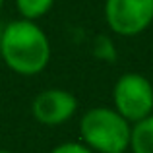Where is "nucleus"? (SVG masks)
<instances>
[{
    "label": "nucleus",
    "mask_w": 153,
    "mask_h": 153,
    "mask_svg": "<svg viewBox=\"0 0 153 153\" xmlns=\"http://www.w3.org/2000/svg\"><path fill=\"white\" fill-rule=\"evenodd\" d=\"M51 39L37 22H8L0 37V58L18 76H37L49 66Z\"/></svg>",
    "instance_id": "nucleus-1"
},
{
    "label": "nucleus",
    "mask_w": 153,
    "mask_h": 153,
    "mask_svg": "<svg viewBox=\"0 0 153 153\" xmlns=\"http://www.w3.org/2000/svg\"><path fill=\"white\" fill-rule=\"evenodd\" d=\"M132 124L112 107H93L79 118V136L93 153H118L130 147Z\"/></svg>",
    "instance_id": "nucleus-2"
},
{
    "label": "nucleus",
    "mask_w": 153,
    "mask_h": 153,
    "mask_svg": "<svg viewBox=\"0 0 153 153\" xmlns=\"http://www.w3.org/2000/svg\"><path fill=\"white\" fill-rule=\"evenodd\" d=\"M112 108L130 124L153 114V83L143 74L126 72L114 82Z\"/></svg>",
    "instance_id": "nucleus-3"
},
{
    "label": "nucleus",
    "mask_w": 153,
    "mask_h": 153,
    "mask_svg": "<svg viewBox=\"0 0 153 153\" xmlns=\"http://www.w3.org/2000/svg\"><path fill=\"white\" fill-rule=\"evenodd\" d=\"M105 23L120 37H138L153 23V0H105Z\"/></svg>",
    "instance_id": "nucleus-4"
},
{
    "label": "nucleus",
    "mask_w": 153,
    "mask_h": 153,
    "mask_svg": "<svg viewBox=\"0 0 153 153\" xmlns=\"http://www.w3.org/2000/svg\"><path fill=\"white\" fill-rule=\"evenodd\" d=\"M78 111V99L72 91L51 87L43 89L35 95L31 103L33 118L43 126H60L72 120V116Z\"/></svg>",
    "instance_id": "nucleus-5"
},
{
    "label": "nucleus",
    "mask_w": 153,
    "mask_h": 153,
    "mask_svg": "<svg viewBox=\"0 0 153 153\" xmlns=\"http://www.w3.org/2000/svg\"><path fill=\"white\" fill-rule=\"evenodd\" d=\"M128 149L132 153H153V114L132 124Z\"/></svg>",
    "instance_id": "nucleus-6"
},
{
    "label": "nucleus",
    "mask_w": 153,
    "mask_h": 153,
    "mask_svg": "<svg viewBox=\"0 0 153 153\" xmlns=\"http://www.w3.org/2000/svg\"><path fill=\"white\" fill-rule=\"evenodd\" d=\"M52 6H54V0H16V10L19 18L29 19V22L45 18L52 10Z\"/></svg>",
    "instance_id": "nucleus-7"
},
{
    "label": "nucleus",
    "mask_w": 153,
    "mask_h": 153,
    "mask_svg": "<svg viewBox=\"0 0 153 153\" xmlns=\"http://www.w3.org/2000/svg\"><path fill=\"white\" fill-rule=\"evenodd\" d=\"M95 58L103 60V62H114L116 60V47L108 35H97L93 39V47H91Z\"/></svg>",
    "instance_id": "nucleus-8"
},
{
    "label": "nucleus",
    "mask_w": 153,
    "mask_h": 153,
    "mask_svg": "<svg viewBox=\"0 0 153 153\" xmlns=\"http://www.w3.org/2000/svg\"><path fill=\"white\" fill-rule=\"evenodd\" d=\"M49 153H93V151L82 142H64L54 146Z\"/></svg>",
    "instance_id": "nucleus-9"
},
{
    "label": "nucleus",
    "mask_w": 153,
    "mask_h": 153,
    "mask_svg": "<svg viewBox=\"0 0 153 153\" xmlns=\"http://www.w3.org/2000/svg\"><path fill=\"white\" fill-rule=\"evenodd\" d=\"M0 153H14V151H8V149H0Z\"/></svg>",
    "instance_id": "nucleus-10"
},
{
    "label": "nucleus",
    "mask_w": 153,
    "mask_h": 153,
    "mask_svg": "<svg viewBox=\"0 0 153 153\" xmlns=\"http://www.w3.org/2000/svg\"><path fill=\"white\" fill-rule=\"evenodd\" d=\"M2 6H4V0H0V10H2Z\"/></svg>",
    "instance_id": "nucleus-11"
},
{
    "label": "nucleus",
    "mask_w": 153,
    "mask_h": 153,
    "mask_svg": "<svg viewBox=\"0 0 153 153\" xmlns=\"http://www.w3.org/2000/svg\"><path fill=\"white\" fill-rule=\"evenodd\" d=\"M118 153H128V151H118Z\"/></svg>",
    "instance_id": "nucleus-12"
}]
</instances>
